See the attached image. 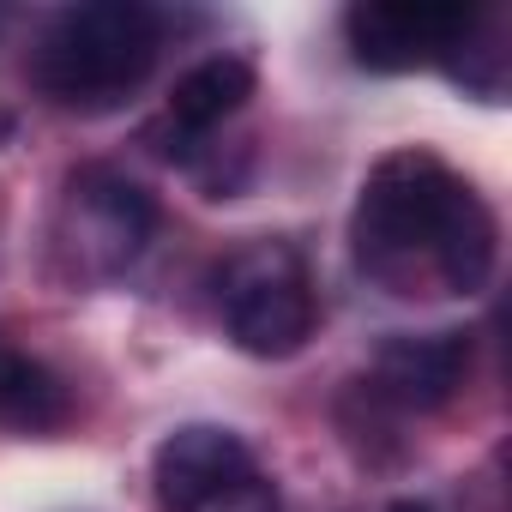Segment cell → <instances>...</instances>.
I'll list each match as a JSON object with an SVG mask.
<instances>
[{
    "label": "cell",
    "instance_id": "2",
    "mask_svg": "<svg viewBox=\"0 0 512 512\" xmlns=\"http://www.w3.org/2000/svg\"><path fill=\"white\" fill-rule=\"evenodd\" d=\"M163 19L139 0H91L67 7L31 49V85L67 115L121 109L157 67Z\"/></svg>",
    "mask_w": 512,
    "mask_h": 512
},
{
    "label": "cell",
    "instance_id": "4",
    "mask_svg": "<svg viewBox=\"0 0 512 512\" xmlns=\"http://www.w3.org/2000/svg\"><path fill=\"white\" fill-rule=\"evenodd\" d=\"M217 308L229 338L260 362L296 356L320 320L308 260L290 241H247L241 253H229V266L217 278Z\"/></svg>",
    "mask_w": 512,
    "mask_h": 512
},
{
    "label": "cell",
    "instance_id": "6",
    "mask_svg": "<svg viewBox=\"0 0 512 512\" xmlns=\"http://www.w3.org/2000/svg\"><path fill=\"white\" fill-rule=\"evenodd\" d=\"M476 7H434V0H362L344 13V43L368 73H410L452 55Z\"/></svg>",
    "mask_w": 512,
    "mask_h": 512
},
{
    "label": "cell",
    "instance_id": "8",
    "mask_svg": "<svg viewBox=\"0 0 512 512\" xmlns=\"http://www.w3.org/2000/svg\"><path fill=\"white\" fill-rule=\"evenodd\" d=\"M253 97V67L241 55H211L199 67H187L169 91V127L181 133H211L223 127L241 103Z\"/></svg>",
    "mask_w": 512,
    "mask_h": 512
},
{
    "label": "cell",
    "instance_id": "5",
    "mask_svg": "<svg viewBox=\"0 0 512 512\" xmlns=\"http://www.w3.org/2000/svg\"><path fill=\"white\" fill-rule=\"evenodd\" d=\"M151 482L169 512H278V482L235 428L187 422L151 452Z\"/></svg>",
    "mask_w": 512,
    "mask_h": 512
},
{
    "label": "cell",
    "instance_id": "1",
    "mask_svg": "<svg viewBox=\"0 0 512 512\" xmlns=\"http://www.w3.org/2000/svg\"><path fill=\"white\" fill-rule=\"evenodd\" d=\"M356 266L386 296H482L494 278V211L434 151H386L350 217Z\"/></svg>",
    "mask_w": 512,
    "mask_h": 512
},
{
    "label": "cell",
    "instance_id": "7",
    "mask_svg": "<svg viewBox=\"0 0 512 512\" xmlns=\"http://www.w3.org/2000/svg\"><path fill=\"white\" fill-rule=\"evenodd\" d=\"M464 374H470V332H398L374 356L368 398L428 416L458 398Z\"/></svg>",
    "mask_w": 512,
    "mask_h": 512
},
{
    "label": "cell",
    "instance_id": "9",
    "mask_svg": "<svg viewBox=\"0 0 512 512\" xmlns=\"http://www.w3.org/2000/svg\"><path fill=\"white\" fill-rule=\"evenodd\" d=\"M67 416H73V398H67L61 374L13 344H0V422L25 428V434H49Z\"/></svg>",
    "mask_w": 512,
    "mask_h": 512
},
{
    "label": "cell",
    "instance_id": "10",
    "mask_svg": "<svg viewBox=\"0 0 512 512\" xmlns=\"http://www.w3.org/2000/svg\"><path fill=\"white\" fill-rule=\"evenodd\" d=\"M386 512H434V506H428V500H392Z\"/></svg>",
    "mask_w": 512,
    "mask_h": 512
},
{
    "label": "cell",
    "instance_id": "3",
    "mask_svg": "<svg viewBox=\"0 0 512 512\" xmlns=\"http://www.w3.org/2000/svg\"><path fill=\"white\" fill-rule=\"evenodd\" d=\"M157 235V199L127 181L109 163H85L67 175L49 223V260L67 284H115L121 272L139 266V253Z\"/></svg>",
    "mask_w": 512,
    "mask_h": 512
}]
</instances>
